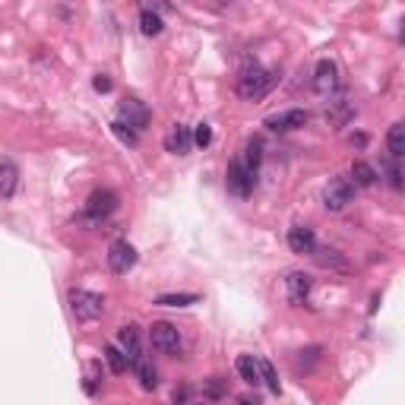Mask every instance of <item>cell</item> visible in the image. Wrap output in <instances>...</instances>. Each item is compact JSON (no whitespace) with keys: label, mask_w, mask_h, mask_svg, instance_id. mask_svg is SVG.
<instances>
[{"label":"cell","mask_w":405,"mask_h":405,"mask_svg":"<svg viewBox=\"0 0 405 405\" xmlns=\"http://www.w3.org/2000/svg\"><path fill=\"white\" fill-rule=\"evenodd\" d=\"M238 374H240V380H244V383L260 386V383H263L260 358H254V355H240V358H238Z\"/></svg>","instance_id":"cell-16"},{"label":"cell","mask_w":405,"mask_h":405,"mask_svg":"<svg viewBox=\"0 0 405 405\" xmlns=\"http://www.w3.org/2000/svg\"><path fill=\"white\" fill-rule=\"evenodd\" d=\"M193 143L206 149V146L213 143V127H209V124H197V130H193Z\"/></svg>","instance_id":"cell-29"},{"label":"cell","mask_w":405,"mask_h":405,"mask_svg":"<svg viewBox=\"0 0 405 405\" xmlns=\"http://www.w3.org/2000/svg\"><path fill=\"white\" fill-rule=\"evenodd\" d=\"M193 146V133L187 124H171L165 133V149L171 152V155H187Z\"/></svg>","instance_id":"cell-12"},{"label":"cell","mask_w":405,"mask_h":405,"mask_svg":"<svg viewBox=\"0 0 405 405\" xmlns=\"http://www.w3.org/2000/svg\"><path fill=\"white\" fill-rule=\"evenodd\" d=\"M351 184L355 187H374L377 184V171H374V165H367V162H355V165H351Z\"/></svg>","instance_id":"cell-19"},{"label":"cell","mask_w":405,"mask_h":405,"mask_svg":"<svg viewBox=\"0 0 405 405\" xmlns=\"http://www.w3.org/2000/svg\"><path fill=\"white\" fill-rule=\"evenodd\" d=\"M105 361H108V367H111V374H124L127 371V355L117 345H105Z\"/></svg>","instance_id":"cell-22"},{"label":"cell","mask_w":405,"mask_h":405,"mask_svg":"<svg viewBox=\"0 0 405 405\" xmlns=\"http://www.w3.org/2000/svg\"><path fill=\"white\" fill-rule=\"evenodd\" d=\"M16 181H20V171H16V165L10 162V158H3V162H0V197H3V199H13Z\"/></svg>","instance_id":"cell-17"},{"label":"cell","mask_w":405,"mask_h":405,"mask_svg":"<svg viewBox=\"0 0 405 405\" xmlns=\"http://www.w3.org/2000/svg\"><path fill=\"white\" fill-rule=\"evenodd\" d=\"M114 209H117V193L114 190H95L89 199H86L83 215H79V219L89 222V225H102Z\"/></svg>","instance_id":"cell-2"},{"label":"cell","mask_w":405,"mask_h":405,"mask_svg":"<svg viewBox=\"0 0 405 405\" xmlns=\"http://www.w3.org/2000/svg\"><path fill=\"white\" fill-rule=\"evenodd\" d=\"M199 295H193V291H181V295H158L155 304H162V307H187V304H197Z\"/></svg>","instance_id":"cell-23"},{"label":"cell","mask_w":405,"mask_h":405,"mask_svg":"<svg viewBox=\"0 0 405 405\" xmlns=\"http://www.w3.org/2000/svg\"><path fill=\"white\" fill-rule=\"evenodd\" d=\"M314 89L323 98H333L339 92V67L333 61H320L314 70Z\"/></svg>","instance_id":"cell-8"},{"label":"cell","mask_w":405,"mask_h":405,"mask_svg":"<svg viewBox=\"0 0 405 405\" xmlns=\"http://www.w3.org/2000/svg\"><path fill=\"white\" fill-rule=\"evenodd\" d=\"M275 79H279V76H275L273 70L260 67V63H250V67H244L238 76V95L244 98V102H257V98H263L273 89Z\"/></svg>","instance_id":"cell-1"},{"label":"cell","mask_w":405,"mask_h":405,"mask_svg":"<svg viewBox=\"0 0 405 405\" xmlns=\"http://www.w3.org/2000/svg\"><path fill=\"white\" fill-rule=\"evenodd\" d=\"M238 405H263V402H260V399H240Z\"/></svg>","instance_id":"cell-33"},{"label":"cell","mask_w":405,"mask_h":405,"mask_svg":"<svg viewBox=\"0 0 405 405\" xmlns=\"http://www.w3.org/2000/svg\"><path fill=\"white\" fill-rule=\"evenodd\" d=\"M260 374H263V383H266L273 392L282 390V386H279V377H275V371H273V364H269L266 358H260Z\"/></svg>","instance_id":"cell-28"},{"label":"cell","mask_w":405,"mask_h":405,"mask_svg":"<svg viewBox=\"0 0 405 405\" xmlns=\"http://www.w3.org/2000/svg\"><path fill=\"white\" fill-rule=\"evenodd\" d=\"M399 42L405 45V20H402V35H399Z\"/></svg>","instance_id":"cell-34"},{"label":"cell","mask_w":405,"mask_h":405,"mask_svg":"<svg viewBox=\"0 0 405 405\" xmlns=\"http://www.w3.org/2000/svg\"><path fill=\"white\" fill-rule=\"evenodd\" d=\"M149 342H152V349H155L158 355H178V351H181V333L174 330L171 323L158 320V323H152V326H149Z\"/></svg>","instance_id":"cell-5"},{"label":"cell","mask_w":405,"mask_h":405,"mask_svg":"<svg viewBox=\"0 0 405 405\" xmlns=\"http://www.w3.org/2000/svg\"><path fill=\"white\" fill-rule=\"evenodd\" d=\"M121 121H124L127 127H133V130H146L149 127V108H146L139 98H124L121 102Z\"/></svg>","instance_id":"cell-10"},{"label":"cell","mask_w":405,"mask_h":405,"mask_svg":"<svg viewBox=\"0 0 405 405\" xmlns=\"http://www.w3.org/2000/svg\"><path fill=\"white\" fill-rule=\"evenodd\" d=\"M310 275L307 273H289V279H285V295H289L291 304H304V298L310 295Z\"/></svg>","instance_id":"cell-14"},{"label":"cell","mask_w":405,"mask_h":405,"mask_svg":"<svg viewBox=\"0 0 405 405\" xmlns=\"http://www.w3.org/2000/svg\"><path fill=\"white\" fill-rule=\"evenodd\" d=\"M316 361H320V349H307V351H301V358H298V367L310 371Z\"/></svg>","instance_id":"cell-30"},{"label":"cell","mask_w":405,"mask_h":405,"mask_svg":"<svg viewBox=\"0 0 405 405\" xmlns=\"http://www.w3.org/2000/svg\"><path fill=\"white\" fill-rule=\"evenodd\" d=\"M111 130H114V137L121 139V143L137 146V133H133V127H127L124 121H114V124H111Z\"/></svg>","instance_id":"cell-27"},{"label":"cell","mask_w":405,"mask_h":405,"mask_svg":"<svg viewBox=\"0 0 405 405\" xmlns=\"http://www.w3.org/2000/svg\"><path fill=\"white\" fill-rule=\"evenodd\" d=\"M263 124L269 127L273 133H291V130H301L307 124V111L301 108H289V111H279V114H269Z\"/></svg>","instance_id":"cell-7"},{"label":"cell","mask_w":405,"mask_h":405,"mask_svg":"<svg viewBox=\"0 0 405 405\" xmlns=\"http://www.w3.org/2000/svg\"><path fill=\"white\" fill-rule=\"evenodd\" d=\"M108 266L114 269L117 275L130 273V269L137 266V247L127 244V240H114V244L108 247Z\"/></svg>","instance_id":"cell-9"},{"label":"cell","mask_w":405,"mask_h":405,"mask_svg":"<svg viewBox=\"0 0 405 405\" xmlns=\"http://www.w3.org/2000/svg\"><path fill=\"white\" fill-rule=\"evenodd\" d=\"M225 392H228V380H222V377L203 380V399H222Z\"/></svg>","instance_id":"cell-25"},{"label":"cell","mask_w":405,"mask_h":405,"mask_svg":"<svg viewBox=\"0 0 405 405\" xmlns=\"http://www.w3.org/2000/svg\"><path fill=\"white\" fill-rule=\"evenodd\" d=\"M244 165L254 168V171H260V162H263V139H247V146H244Z\"/></svg>","instance_id":"cell-21"},{"label":"cell","mask_w":405,"mask_h":405,"mask_svg":"<svg viewBox=\"0 0 405 405\" xmlns=\"http://www.w3.org/2000/svg\"><path fill=\"white\" fill-rule=\"evenodd\" d=\"M326 117H330V124L336 127H345L355 117V102H351L349 95H339L330 102V111H326Z\"/></svg>","instance_id":"cell-15"},{"label":"cell","mask_w":405,"mask_h":405,"mask_svg":"<svg viewBox=\"0 0 405 405\" xmlns=\"http://www.w3.org/2000/svg\"><path fill=\"white\" fill-rule=\"evenodd\" d=\"M386 149H390L392 158L405 155V121H399V124L390 127V133H386Z\"/></svg>","instance_id":"cell-18"},{"label":"cell","mask_w":405,"mask_h":405,"mask_svg":"<svg viewBox=\"0 0 405 405\" xmlns=\"http://www.w3.org/2000/svg\"><path fill=\"white\" fill-rule=\"evenodd\" d=\"M139 29H143V35H158L162 32V20H158V13H152L149 7L143 10V13H139Z\"/></svg>","instance_id":"cell-26"},{"label":"cell","mask_w":405,"mask_h":405,"mask_svg":"<svg viewBox=\"0 0 405 405\" xmlns=\"http://www.w3.org/2000/svg\"><path fill=\"white\" fill-rule=\"evenodd\" d=\"M92 86H95V92H111V79H108V76H95V83H92Z\"/></svg>","instance_id":"cell-32"},{"label":"cell","mask_w":405,"mask_h":405,"mask_svg":"<svg viewBox=\"0 0 405 405\" xmlns=\"http://www.w3.org/2000/svg\"><path fill=\"white\" fill-rule=\"evenodd\" d=\"M133 371H137V377H139V386H143V390H155L158 386V374H155V367H152L149 361H139L137 367H133Z\"/></svg>","instance_id":"cell-24"},{"label":"cell","mask_w":405,"mask_h":405,"mask_svg":"<svg viewBox=\"0 0 405 405\" xmlns=\"http://www.w3.org/2000/svg\"><path fill=\"white\" fill-rule=\"evenodd\" d=\"M289 247H291V254H314V250H316V234H314V228L295 225L289 231Z\"/></svg>","instance_id":"cell-13"},{"label":"cell","mask_w":405,"mask_h":405,"mask_svg":"<svg viewBox=\"0 0 405 405\" xmlns=\"http://www.w3.org/2000/svg\"><path fill=\"white\" fill-rule=\"evenodd\" d=\"M314 260L320 263L323 269H339V273H342V269L349 266V263L342 260V254H339V250H333V247H320V250H314Z\"/></svg>","instance_id":"cell-20"},{"label":"cell","mask_w":405,"mask_h":405,"mask_svg":"<svg viewBox=\"0 0 405 405\" xmlns=\"http://www.w3.org/2000/svg\"><path fill=\"white\" fill-rule=\"evenodd\" d=\"M70 310H73L76 320H98L105 314V298L95 291L73 289L70 291Z\"/></svg>","instance_id":"cell-3"},{"label":"cell","mask_w":405,"mask_h":405,"mask_svg":"<svg viewBox=\"0 0 405 405\" xmlns=\"http://www.w3.org/2000/svg\"><path fill=\"white\" fill-rule=\"evenodd\" d=\"M386 174H390V184L399 190V187H402V171H399V165H386Z\"/></svg>","instance_id":"cell-31"},{"label":"cell","mask_w":405,"mask_h":405,"mask_svg":"<svg viewBox=\"0 0 405 405\" xmlns=\"http://www.w3.org/2000/svg\"><path fill=\"white\" fill-rule=\"evenodd\" d=\"M117 345H121V351L127 355L130 367H137V364L146 358L143 345H139V330H137V326H121V330H117Z\"/></svg>","instance_id":"cell-11"},{"label":"cell","mask_w":405,"mask_h":405,"mask_svg":"<svg viewBox=\"0 0 405 405\" xmlns=\"http://www.w3.org/2000/svg\"><path fill=\"white\" fill-rule=\"evenodd\" d=\"M225 184L234 197H250V193H254V184H257V171L244 165V158H234L231 165H228Z\"/></svg>","instance_id":"cell-4"},{"label":"cell","mask_w":405,"mask_h":405,"mask_svg":"<svg viewBox=\"0 0 405 405\" xmlns=\"http://www.w3.org/2000/svg\"><path fill=\"white\" fill-rule=\"evenodd\" d=\"M351 197H355L351 178H333L330 184H326V190H323V206L339 213V209H345L351 203Z\"/></svg>","instance_id":"cell-6"}]
</instances>
